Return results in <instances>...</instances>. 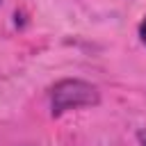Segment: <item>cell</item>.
I'll return each instance as SVG.
<instances>
[{"instance_id": "1", "label": "cell", "mask_w": 146, "mask_h": 146, "mask_svg": "<svg viewBox=\"0 0 146 146\" xmlns=\"http://www.w3.org/2000/svg\"><path fill=\"white\" fill-rule=\"evenodd\" d=\"M98 100H100L98 89L91 82L78 80V78L59 80L50 89V110H52V116H59V114H64L68 110H78V107L98 105Z\"/></svg>"}, {"instance_id": "2", "label": "cell", "mask_w": 146, "mask_h": 146, "mask_svg": "<svg viewBox=\"0 0 146 146\" xmlns=\"http://www.w3.org/2000/svg\"><path fill=\"white\" fill-rule=\"evenodd\" d=\"M139 36H141V41L146 43V18L141 21V25H139Z\"/></svg>"}, {"instance_id": "3", "label": "cell", "mask_w": 146, "mask_h": 146, "mask_svg": "<svg viewBox=\"0 0 146 146\" xmlns=\"http://www.w3.org/2000/svg\"><path fill=\"white\" fill-rule=\"evenodd\" d=\"M137 139H139L141 146H146V130H139V132H137Z\"/></svg>"}, {"instance_id": "4", "label": "cell", "mask_w": 146, "mask_h": 146, "mask_svg": "<svg viewBox=\"0 0 146 146\" xmlns=\"http://www.w3.org/2000/svg\"><path fill=\"white\" fill-rule=\"evenodd\" d=\"M0 2H2V0H0Z\"/></svg>"}]
</instances>
